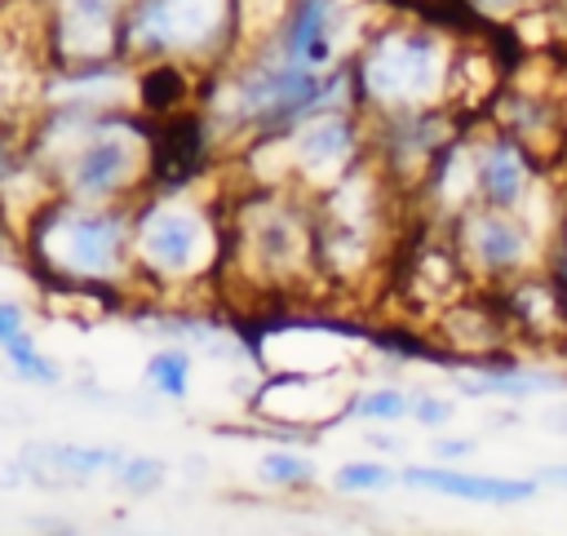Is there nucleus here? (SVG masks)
<instances>
[{"mask_svg": "<svg viewBox=\"0 0 567 536\" xmlns=\"http://www.w3.org/2000/svg\"><path fill=\"white\" fill-rule=\"evenodd\" d=\"M137 261L159 279H195L213 266L217 235L208 217L190 204H151L133 226Z\"/></svg>", "mask_w": 567, "mask_h": 536, "instance_id": "39448f33", "label": "nucleus"}, {"mask_svg": "<svg viewBox=\"0 0 567 536\" xmlns=\"http://www.w3.org/2000/svg\"><path fill=\"white\" fill-rule=\"evenodd\" d=\"M523 0H474V9H483V13H509V9H518Z\"/></svg>", "mask_w": 567, "mask_h": 536, "instance_id": "b1692460", "label": "nucleus"}, {"mask_svg": "<svg viewBox=\"0 0 567 536\" xmlns=\"http://www.w3.org/2000/svg\"><path fill=\"white\" fill-rule=\"evenodd\" d=\"M461 248L474 266H483L487 275H505L514 266H523L536 252V235L527 221H518L509 208H470L461 217Z\"/></svg>", "mask_w": 567, "mask_h": 536, "instance_id": "6e6552de", "label": "nucleus"}, {"mask_svg": "<svg viewBox=\"0 0 567 536\" xmlns=\"http://www.w3.org/2000/svg\"><path fill=\"white\" fill-rule=\"evenodd\" d=\"M354 151H359V133L350 115L323 111L288 128V164L310 182H323V186L341 182L346 168L354 164Z\"/></svg>", "mask_w": 567, "mask_h": 536, "instance_id": "0eeeda50", "label": "nucleus"}, {"mask_svg": "<svg viewBox=\"0 0 567 536\" xmlns=\"http://www.w3.org/2000/svg\"><path fill=\"white\" fill-rule=\"evenodd\" d=\"M474 177H478V195H483V204H492V208H523V199H527V186H532V164H527V155H523V146L514 142V137H496L483 155H478V164H474Z\"/></svg>", "mask_w": 567, "mask_h": 536, "instance_id": "9b49d317", "label": "nucleus"}, {"mask_svg": "<svg viewBox=\"0 0 567 536\" xmlns=\"http://www.w3.org/2000/svg\"><path fill=\"white\" fill-rule=\"evenodd\" d=\"M350 416L372 421V425L403 421V416H412V394H403L399 385H372V390H363V394L350 403Z\"/></svg>", "mask_w": 567, "mask_h": 536, "instance_id": "2eb2a0df", "label": "nucleus"}, {"mask_svg": "<svg viewBox=\"0 0 567 536\" xmlns=\"http://www.w3.org/2000/svg\"><path fill=\"white\" fill-rule=\"evenodd\" d=\"M49 168H58L66 199L102 204L137 182L146 168V133L106 106H66L40 137Z\"/></svg>", "mask_w": 567, "mask_h": 536, "instance_id": "f257e3e1", "label": "nucleus"}, {"mask_svg": "<svg viewBox=\"0 0 567 536\" xmlns=\"http://www.w3.org/2000/svg\"><path fill=\"white\" fill-rule=\"evenodd\" d=\"M235 0H133L120 22V49L137 58L199 53L226 35Z\"/></svg>", "mask_w": 567, "mask_h": 536, "instance_id": "20e7f679", "label": "nucleus"}, {"mask_svg": "<svg viewBox=\"0 0 567 536\" xmlns=\"http://www.w3.org/2000/svg\"><path fill=\"white\" fill-rule=\"evenodd\" d=\"M53 49L66 62H97L120 49V27H115V0H62Z\"/></svg>", "mask_w": 567, "mask_h": 536, "instance_id": "1a4fd4ad", "label": "nucleus"}, {"mask_svg": "<svg viewBox=\"0 0 567 536\" xmlns=\"http://www.w3.org/2000/svg\"><path fill=\"white\" fill-rule=\"evenodd\" d=\"M115 478H120L128 492H155V487L164 483V465H159V461H151V456H128V452H124V461H120Z\"/></svg>", "mask_w": 567, "mask_h": 536, "instance_id": "a211bd4d", "label": "nucleus"}, {"mask_svg": "<svg viewBox=\"0 0 567 536\" xmlns=\"http://www.w3.org/2000/svg\"><path fill=\"white\" fill-rule=\"evenodd\" d=\"M13 173H18V164H13V151H9V142L0 137V186H4Z\"/></svg>", "mask_w": 567, "mask_h": 536, "instance_id": "5701e85b", "label": "nucleus"}, {"mask_svg": "<svg viewBox=\"0 0 567 536\" xmlns=\"http://www.w3.org/2000/svg\"><path fill=\"white\" fill-rule=\"evenodd\" d=\"M412 421L416 425H447L452 421V403L439 394H416L412 399Z\"/></svg>", "mask_w": 567, "mask_h": 536, "instance_id": "6ab92c4d", "label": "nucleus"}, {"mask_svg": "<svg viewBox=\"0 0 567 536\" xmlns=\"http://www.w3.org/2000/svg\"><path fill=\"white\" fill-rule=\"evenodd\" d=\"M22 328H27V310L18 301H0V341H9Z\"/></svg>", "mask_w": 567, "mask_h": 536, "instance_id": "412c9836", "label": "nucleus"}, {"mask_svg": "<svg viewBox=\"0 0 567 536\" xmlns=\"http://www.w3.org/2000/svg\"><path fill=\"white\" fill-rule=\"evenodd\" d=\"M0 350H4V359H9V368L18 372V381H31V385H58V377H62V368L35 346V337L22 328V332H13L9 341H0Z\"/></svg>", "mask_w": 567, "mask_h": 536, "instance_id": "4468645a", "label": "nucleus"}, {"mask_svg": "<svg viewBox=\"0 0 567 536\" xmlns=\"http://www.w3.org/2000/svg\"><path fill=\"white\" fill-rule=\"evenodd\" d=\"M478 452V443L474 439H434L430 443V456L439 461V465H456V461H470Z\"/></svg>", "mask_w": 567, "mask_h": 536, "instance_id": "aec40b11", "label": "nucleus"}, {"mask_svg": "<svg viewBox=\"0 0 567 536\" xmlns=\"http://www.w3.org/2000/svg\"><path fill=\"white\" fill-rule=\"evenodd\" d=\"M257 478L270 487H306L315 478V461L297 452H266L257 461Z\"/></svg>", "mask_w": 567, "mask_h": 536, "instance_id": "dca6fc26", "label": "nucleus"}, {"mask_svg": "<svg viewBox=\"0 0 567 536\" xmlns=\"http://www.w3.org/2000/svg\"><path fill=\"white\" fill-rule=\"evenodd\" d=\"M394 470L390 465H377V461H350V465H341L337 474H332V487L337 492H385V487H394Z\"/></svg>", "mask_w": 567, "mask_h": 536, "instance_id": "f3484780", "label": "nucleus"}, {"mask_svg": "<svg viewBox=\"0 0 567 536\" xmlns=\"http://www.w3.org/2000/svg\"><path fill=\"white\" fill-rule=\"evenodd\" d=\"M408 487L456 496V501H483V505H518L536 496V478H492V474H461V470H439V465H408L399 474Z\"/></svg>", "mask_w": 567, "mask_h": 536, "instance_id": "9d476101", "label": "nucleus"}, {"mask_svg": "<svg viewBox=\"0 0 567 536\" xmlns=\"http://www.w3.org/2000/svg\"><path fill=\"white\" fill-rule=\"evenodd\" d=\"M359 80L377 106L416 111L439 97L447 80V49L421 31H390L363 53Z\"/></svg>", "mask_w": 567, "mask_h": 536, "instance_id": "7ed1b4c3", "label": "nucleus"}, {"mask_svg": "<svg viewBox=\"0 0 567 536\" xmlns=\"http://www.w3.org/2000/svg\"><path fill=\"white\" fill-rule=\"evenodd\" d=\"M465 394H505V399H527V394H554L563 390V377L549 372H478L456 381Z\"/></svg>", "mask_w": 567, "mask_h": 536, "instance_id": "f8f14e48", "label": "nucleus"}, {"mask_svg": "<svg viewBox=\"0 0 567 536\" xmlns=\"http://www.w3.org/2000/svg\"><path fill=\"white\" fill-rule=\"evenodd\" d=\"M350 27H354V13H350L346 0H292L288 13H284V22H279L275 49L288 62L328 71L337 62Z\"/></svg>", "mask_w": 567, "mask_h": 536, "instance_id": "423d86ee", "label": "nucleus"}, {"mask_svg": "<svg viewBox=\"0 0 567 536\" xmlns=\"http://www.w3.org/2000/svg\"><path fill=\"white\" fill-rule=\"evenodd\" d=\"M142 377L159 399H186L190 394V354L182 346H164L146 359Z\"/></svg>", "mask_w": 567, "mask_h": 536, "instance_id": "ddd939ff", "label": "nucleus"}, {"mask_svg": "<svg viewBox=\"0 0 567 536\" xmlns=\"http://www.w3.org/2000/svg\"><path fill=\"white\" fill-rule=\"evenodd\" d=\"M540 478H545V483H567V465H545Z\"/></svg>", "mask_w": 567, "mask_h": 536, "instance_id": "393cba45", "label": "nucleus"}, {"mask_svg": "<svg viewBox=\"0 0 567 536\" xmlns=\"http://www.w3.org/2000/svg\"><path fill=\"white\" fill-rule=\"evenodd\" d=\"M22 478H31V461H0V487H22Z\"/></svg>", "mask_w": 567, "mask_h": 536, "instance_id": "4be33fe9", "label": "nucleus"}, {"mask_svg": "<svg viewBox=\"0 0 567 536\" xmlns=\"http://www.w3.org/2000/svg\"><path fill=\"white\" fill-rule=\"evenodd\" d=\"M133 248V226L124 213L84 204V199H62L53 204L40 226H35V252L40 261L80 284H106L124 270Z\"/></svg>", "mask_w": 567, "mask_h": 536, "instance_id": "f03ea898", "label": "nucleus"}]
</instances>
